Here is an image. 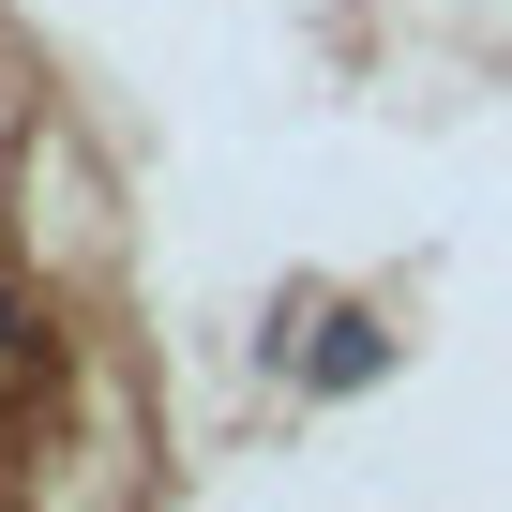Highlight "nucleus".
<instances>
[{
	"label": "nucleus",
	"mask_w": 512,
	"mask_h": 512,
	"mask_svg": "<svg viewBox=\"0 0 512 512\" xmlns=\"http://www.w3.org/2000/svg\"><path fill=\"white\" fill-rule=\"evenodd\" d=\"M377 362H392V332H377V317H332V347H317L302 377H317V392H362Z\"/></svg>",
	"instance_id": "f257e3e1"
}]
</instances>
